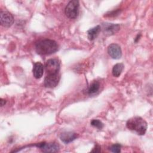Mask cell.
Segmentation results:
<instances>
[{"label": "cell", "mask_w": 153, "mask_h": 153, "mask_svg": "<svg viewBox=\"0 0 153 153\" xmlns=\"http://www.w3.org/2000/svg\"><path fill=\"white\" fill-rule=\"evenodd\" d=\"M35 50L39 54L49 55L57 51L58 45L55 41L52 39H41L35 44Z\"/></svg>", "instance_id": "obj_1"}, {"label": "cell", "mask_w": 153, "mask_h": 153, "mask_svg": "<svg viewBox=\"0 0 153 153\" xmlns=\"http://www.w3.org/2000/svg\"><path fill=\"white\" fill-rule=\"evenodd\" d=\"M127 127L139 135H143L147 129V123L140 117H134L128 119L126 123Z\"/></svg>", "instance_id": "obj_2"}, {"label": "cell", "mask_w": 153, "mask_h": 153, "mask_svg": "<svg viewBox=\"0 0 153 153\" xmlns=\"http://www.w3.org/2000/svg\"><path fill=\"white\" fill-rule=\"evenodd\" d=\"M79 1L76 0H72L69 2L66 6L65 13L66 16L71 19H75L78 13Z\"/></svg>", "instance_id": "obj_3"}, {"label": "cell", "mask_w": 153, "mask_h": 153, "mask_svg": "<svg viewBox=\"0 0 153 153\" xmlns=\"http://www.w3.org/2000/svg\"><path fill=\"white\" fill-rule=\"evenodd\" d=\"M45 68L48 74H57L60 69V62L57 59H50L47 61Z\"/></svg>", "instance_id": "obj_4"}, {"label": "cell", "mask_w": 153, "mask_h": 153, "mask_svg": "<svg viewBox=\"0 0 153 153\" xmlns=\"http://www.w3.org/2000/svg\"><path fill=\"white\" fill-rule=\"evenodd\" d=\"M35 146L44 152H56L59 150V145L56 142L46 143L44 142L36 143Z\"/></svg>", "instance_id": "obj_5"}, {"label": "cell", "mask_w": 153, "mask_h": 153, "mask_svg": "<svg viewBox=\"0 0 153 153\" xmlns=\"http://www.w3.org/2000/svg\"><path fill=\"white\" fill-rule=\"evenodd\" d=\"M0 22L2 26L10 27L14 22V17L10 13L5 11H1Z\"/></svg>", "instance_id": "obj_6"}, {"label": "cell", "mask_w": 153, "mask_h": 153, "mask_svg": "<svg viewBox=\"0 0 153 153\" xmlns=\"http://www.w3.org/2000/svg\"><path fill=\"white\" fill-rule=\"evenodd\" d=\"M120 29L118 24L105 23L102 25V29L103 33L106 36H111L116 33Z\"/></svg>", "instance_id": "obj_7"}, {"label": "cell", "mask_w": 153, "mask_h": 153, "mask_svg": "<svg viewBox=\"0 0 153 153\" xmlns=\"http://www.w3.org/2000/svg\"><path fill=\"white\" fill-rule=\"evenodd\" d=\"M60 76L59 74H48L44 79V85L48 88L55 87L59 83Z\"/></svg>", "instance_id": "obj_8"}, {"label": "cell", "mask_w": 153, "mask_h": 153, "mask_svg": "<svg viewBox=\"0 0 153 153\" xmlns=\"http://www.w3.org/2000/svg\"><path fill=\"white\" fill-rule=\"evenodd\" d=\"M108 53L109 55L114 59H119L122 56L121 47L117 44H110L108 47Z\"/></svg>", "instance_id": "obj_9"}, {"label": "cell", "mask_w": 153, "mask_h": 153, "mask_svg": "<svg viewBox=\"0 0 153 153\" xmlns=\"http://www.w3.org/2000/svg\"><path fill=\"white\" fill-rule=\"evenodd\" d=\"M77 137V134L72 131H65L62 133L60 135V138L61 140L66 144L74 140L75 139H76Z\"/></svg>", "instance_id": "obj_10"}, {"label": "cell", "mask_w": 153, "mask_h": 153, "mask_svg": "<svg viewBox=\"0 0 153 153\" xmlns=\"http://www.w3.org/2000/svg\"><path fill=\"white\" fill-rule=\"evenodd\" d=\"M32 71H33V76L35 78L39 79L41 78L44 73L43 65L40 62H36L33 65Z\"/></svg>", "instance_id": "obj_11"}, {"label": "cell", "mask_w": 153, "mask_h": 153, "mask_svg": "<svg viewBox=\"0 0 153 153\" xmlns=\"http://www.w3.org/2000/svg\"><path fill=\"white\" fill-rule=\"evenodd\" d=\"M100 30H101V27L100 25H97L96 26L90 29L87 31V35H88V39L90 41L94 40L99 35V33L100 32Z\"/></svg>", "instance_id": "obj_12"}, {"label": "cell", "mask_w": 153, "mask_h": 153, "mask_svg": "<svg viewBox=\"0 0 153 153\" xmlns=\"http://www.w3.org/2000/svg\"><path fill=\"white\" fill-rule=\"evenodd\" d=\"M124 69V65L123 63H118L115 64L112 68V75L115 77H118Z\"/></svg>", "instance_id": "obj_13"}, {"label": "cell", "mask_w": 153, "mask_h": 153, "mask_svg": "<svg viewBox=\"0 0 153 153\" xmlns=\"http://www.w3.org/2000/svg\"><path fill=\"white\" fill-rule=\"evenodd\" d=\"M99 87H100V84H99V82L97 81H93L90 86L88 88V94L89 95H93V94H94L95 93H96L99 89Z\"/></svg>", "instance_id": "obj_14"}, {"label": "cell", "mask_w": 153, "mask_h": 153, "mask_svg": "<svg viewBox=\"0 0 153 153\" xmlns=\"http://www.w3.org/2000/svg\"><path fill=\"white\" fill-rule=\"evenodd\" d=\"M91 125L93 127H95L99 129H102L103 127V124L99 120H93L91 121Z\"/></svg>", "instance_id": "obj_15"}, {"label": "cell", "mask_w": 153, "mask_h": 153, "mask_svg": "<svg viewBox=\"0 0 153 153\" xmlns=\"http://www.w3.org/2000/svg\"><path fill=\"white\" fill-rule=\"evenodd\" d=\"M121 145L119 143H115L112 145L111 147H110V150L111 151H112V152H120L121 151Z\"/></svg>", "instance_id": "obj_16"}, {"label": "cell", "mask_w": 153, "mask_h": 153, "mask_svg": "<svg viewBox=\"0 0 153 153\" xmlns=\"http://www.w3.org/2000/svg\"><path fill=\"white\" fill-rule=\"evenodd\" d=\"M120 11H121V10L120 9L113 10V11L107 13L105 16H106V17H115L120 13Z\"/></svg>", "instance_id": "obj_17"}, {"label": "cell", "mask_w": 153, "mask_h": 153, "mask_svg": "<svg viewBox=\"0 0 153 153\" xmlns=\"http://www.w3.org/2000/svg\"><path fill=\"white\" fill-rule=\"evenodd\" d=\"M100 151V146L98 145H96L94 149L91 151V152H99Z\"/></svg>", "instance_id": "obj_18"}, {"label": "cell", "mask_w": 153, "mask_h": 153, "mask_svg": "<svg viewBox=\"0 0 153 153\" xmlns=\"http://www.w3.org/2000/svg\"><path fill=\"white\" fill-rule=\"evenodd\" d=\"M0 102H1V106H4V105L5 104L6 100H4V99H2V98H1V99H0Z\"/></svg>", "instance_id": "obj_19"}, {"label": "cell", "mask_w": 153, "mask_h": 153, "mask_svg": "<svg viewBox=\"0 0 153 153\" xmlns=\"http://www.w3.org/2000/svg\"><path fill=\"white\" fill-rule=\"evenodd\" d=\"M140 36H141V35L140 34H138L137 35V36L136 37V38L134 39V42H137L138 41V40L140 39Z\"/></svg>", "instance_id": "obj_20"}]
</instances>
